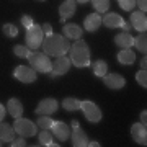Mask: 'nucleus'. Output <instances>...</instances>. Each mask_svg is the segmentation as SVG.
Segmentation results:
<instances>
[{
	"mask_svg": "<svg viewBox=\"0 0 147 147\" xmlns=\"http://www.w3.org/2000/svg\"><path fill=\"white\" fill-rule=\"evenodd\" d=\"M42 53H46L47 56H54V57H59V56H65L70 49V42L64 34H47L44 39H42Z\"/></svg>",
	"mask_w": 147,
	"mask_h": 147,
	"instance_id": "nucleus-1",
	"label": "nucleus"
},
{
	"mask_svg": "<svg viewBox=\"0 0 147 147\" xmlns=\"http://www.w3.org/2000/svg\"><path fill=\"white\" fill-rule=\"evenodd\" d=\"M70 62L77 67H88L90 65V47L82 39H77L70 46Z\"/></svg>",
	"mask_w": 147,
	"mask_h": 147,
	"instance_id": "nucleus-2",
	"label": "nucleus"
},
{
	"mask_svg": "<svg viewBox=\"0 0 147 147\" xmlns=\"http://www.w3.org/2000/svg\"><path fill=\"white\" fill-rule=\"evenodd\" d=\"M28 62L36 72L39 74H49L53 69V62L46 53H39V51H31L28 56Z\"/></svg>",
	"mask_w": 147,
	"mask_h": 147,
	"instance_id": "nucleus-3",
	"label": "nucleus"
},
{
	"mask_svg": "<svg viewBox=\"0 0 147 147\" xmlns=\"http://www.w3.org/2000/svg\"><path fill=\"white\" fill-rule=\"evenodd\" d=\"M44 39V31L39 25H33V26L26 28V34H25V41L30 49H38L42 44Z\"/></svg>",
	"mask_w": 147,
	"mask_h": 147,
	"instance_id": "nucleus-4",
	"label": "nucleus"
},
{
	"mask_svg": "<svg viewBox=\"0 0 147 147\" xmlns=\"http://www.w3.org/2000/svg\"><path fill=\"white\" fill-rule=\"evenodd\" d=\"M13 129L18 136L25 137V139L36 136V124L30 119H25V118H16L13 123Z\"/></svg>",
	"mask_w": 147,
	"mask_h": 147,
	"instance_id": "nucleus-5",
	"label": "nucleus"
},
{
	"mask_svg": "<svg viewBox=\"0 0 147 147\" xmlns=\"http://www.w3.org/2000/svg\"><path fill=\"white\" fill-rule=\"evenodd\" d=\"M80 110L84 111L85 118H87L90 123L95 124V123H100L101 121V110L95 105L93 101H90V100L80 101Z\"/></svg>",
	"mask_w": 147,
	"mask_h": 147,
	"instance_id": "nucleus-6",
	"label": "nucleus"
},
{
	"mask_svg": "<svg viewBox=\"0 0 147 147\" xmlns=\"http://www.w3.org/2000/svg\"><path fill=\"white\" fill-rule=\"evenodd\" d=\"M70 65H72V62H70V59H69L67 56H59V57H56V61L53 62V69H51V72H49V77H51V79H57L59 75L67 74Z\"/></svg>",
	"mask_w": 147,
	"mask_h": 147,
	"instance_id": "nucleus-7",
	"label": "nucleus"
},
{
	"mask_svg": "<svg viewBox=\"0 0 147 147\" xmlns=\"http://www.w3.org/2000/svg\"><path fill=\"white\" fill-rule=\"evenodd\" d=\"M13 77L18 79L21 84H33L36 82V70L28 65H18L13 70Z\"/></svg>",
	"mask_w": 147,
	"mask_h": 147,
	"instance_id": "nucleus-8",
	"label": "nucleus"
},
{
	"mask_svg": "<svg viewBox=\"0 0 147 147\" xmlns=\"http://www.w3.org/2000/svg\"><path fill=\"white\" fill-rule=\"evenodd\" d=\"M59 110V103L56 98H42L39 105L36 106L34 113L36 115H53Z\"/></svg>",
	"mask_w": 147,
	"mask_h": 147,
	"instance_id": "nucleus-9",
	"label": "nucleus"
},
{
	"mask_svg": "<svg viewBox=\"0 0 147 147\" xmlns=\"http://www.w3.org/2000/svg\"><path fill=\"white\" fill-rule=\"evenodd\" d=\"M103 84L111 90H119L126 85V79L121 74H106L103 75Z\"/></svg>",
	"mask_w": 147,
	"mask_h": 147,
	"instance_id": "nucleus-10",
	"label": "nucleus"
},
{
	"mask_svg": "<svg viewBox=\"0 0 147 147\" xmlns=\"http://www.w3.org/2000/svg\"><path fill=\"white\" fill-rule=\"evenodd\" d=\"M131 137L139 146H147V129L142 123H134L131 126Z\"/></svg>",
	"mask_w": 147,
	"mask_h": 147,
	"instance_id": "nucleus-11",
	"label": "nucleus"
},
{
	"mask_svg": "<svg viewBox=\"0 0 147 147\" xmlns=\"http://www.w3.org/2000/svg\"><path fill=\"white\" fill-rule=\"evenodd\" d=\"M75 8H77V2L75 0H64L59 5V15H61V23L62 25H65V20L75 13Z\"/></svg>",
	"mask_w": 147,
	"mask_h": 147,
	"instance_id": "nucleus-12",
	"label": "nucleus"
},
{
	"mask_svg": "<svg viewBox=\"0 0 147 147\" xmlns=\"http://www.w3.org/2000/svg\"><path fill=\"white\" fill-rule=\"evenodd\" d=\"M51 129H53V136L56 139H59V141H67L70 137V127H69V124H65L62 121H54Z\"/></svg>",
	"mask_w": 147,
	"mask_h": 147,
	"instance_id": "nucleus-13",
	"label": "nucleus"
},
{
	"mask_svg": "<svg viewBox=\"0 0 147 147\" xmlns=\"http://www.w3.org/2000/svg\"><path fill=\"white\" fill-rule=\"evenodd\" d=\"M131 25H132V28H136L139 33H146V30H147L146 13H144V11H141V10L131 13Z\"/></svg>",
	"mask_w": 147,
	"mask_h": 147,
	"instance_id": "nucleus-14",
	"label": "nucleus"
},
{
	"mask_svg": "<svg viewBox=\"0 0 147 147\" xmlns=\"http://www.w3.org/2000/svg\"><path fill=\"white\" fill-rule=\"evenodd\" d=\"M70 139H72V146L75 147H85L88 146V136L82 131V127H74V131L70 132Z\"/></svg>",
	"mask_w": 147,
	"mask_h": 147,
	"instance_id": "nucleus-15",
	"label": "nucleus"
},
{
	"mask_svg": "<svg viewBox=\"0 0 147 147\" xmlns=\"http://www.w3.org/2000/svg\"><path fill=\"white\" fill-rule=\"evenodd\" d=\"M62 34L67 39H80L82 34H84V30L75 23H67V25L62 26Z\"/></svg>",
	"mask_w": 147,
	"mask_h": 147,
	"instance_id": "nucleus-16",
	"label": "nucleus"
},
{
	"mask_svg": "<svg viewBox=\"0 0 147 147\" xmlns=\"http://www.w3.org/2000/svg\"><path fill=\"white\" fill-rule=\"evenodd\" d=\"M84 26H85V31L95 33L98 28L101 26V16L98 15V13H90L88 16H85Z\"/></svg>",
	"mask_w": 147,
	"mask_h": 147,
	"instance_id": "nucleus-17",
	"label": "nucleus"
},
{
	"mask_svg": "<svg viewBox=\"0 0 147 147\" xmlns=\"http://www.w3.org/2000/svg\"><path fill=\"white\" fill-rule=\"evenodd\" d=\"M7 113H10L13 118H21L23 115V105H21V101L18 98H10L8 103H7Z\"/></svg>",
	"mask_w": 147,
	"mask_h": 147,
	"instance_id": "nucleus-18",
	"label": "nucleus"
},
{
	"mask_svg": "<svg viewBox=\"0 0 147 147\" xmlns=\"http://www.w3.org/2000/svg\"><path fill=\"white\" fill-rule=\"evenodd\" d=\"M115 42H116V46H119L121 49H129L132 46V42H134V38L131 36V33L123 31L115 36Z\"/></svg>",
	"mask_w": 147,
	"mask_h": 147,
	"instance_id": "nucleus-19",
	"label": "nucleus"
},
{
	"mask_svg": "<svg viewBox=\"0 0 147 147\" xmlns=\"http://www.w3.org/2000/svg\"><path fill=\"white\" fill-rule=\"evenodd\" d=\"M101 23H105V26H108V28H121V25L124 23V20L118 13H106L101 18Z\"/></svg>",
	"mask_w": 147,
	"mask_h": 147,
	"instance_id": "nucleus-20",
	"label": "nucleus"
},
{
	"mask_svg": "<svg viewBox=\"0 0 147 147\" xmlns=\"http://www.w3.org/2000/svg\"><path fill=\"white\" fill-rule=\"evenodd\" d=\"M15 129H13V126L11 124H8V123H3V121H0V139L5 142H11L13 139H15Z\"/></svg>",
	"mask_w": 147,
	"mask_h": 147,
	"instance_id": "nucleus-21",
	"label": "nucleus"
},
{
	"mask_svg": "<svg viewBox=\"0 0 147 147\" xmlns=\"http://www.w3.org/2000/svg\"><path fill=\"white\" fill-rule=\"evenodd\" d=\"M118 62L123 64V65H131V64H134V61H136V53H132L131 49H123V51H119L118 53Z\"/></svg>",
	"mask_w": 147,
	"mask_h": 147,
	"instance_id": "nucleus-22",
	"label": "nucleus"
},
{
	"mask_svg": "<svg viewBox=\"0 0 147 147\" xmlns=\"http://www.w3.org/2000/svg\"><path fill=\"white\" fill-rule=\"evenodd\" d=\"M90 65H92L93 74L96 75V77H103V75H106V74H108V64H106L105 61H101V59L95 61V62L90 64Z\"/></svg>",
	"mask_w": 147,
	"mask_h": 147,
	"instance_id": "nucleus-23",
	"label": "nucleus"
},
{
	"mask_svg": "<svg viewBox=\"0 0 147 147\" xmlns=\"http://www.w3.org/2000/svg\"><path fill=\"white\" fill-rule=\"evenodd\" d=\"M38 139H39V144H42V146H47V147H51V146H59L57 142L53 139V134L47 131V129H42L41 132H39V136H38Z\"/></svg>",
	"mask_w": 147,
	"mask_h": 147,
	"instance_id": "nucleus-24",
	"label": "nucleus"
},
{
	"mask_svg": "<svg viewBox=\"0 0 147 147\" xmlns=\"http://www.w3.org/2000/svg\"><path fill=\"white\" fill-rule=\"evenodd\" d=\"M132 46H136V49L139 51V53L146 54L147 53V36H146V33H141L137 38H134Z\"/></svg>",
	"mask_w": 147,
	"mask_h": 147,
	"instance_id": "nucleus-25",
	"label": "nucleus"
},
{
	"mask_svg": "<svg viewBox=\"0 0 147 147\" xmlns=\"http://www.w3.org/2000/svg\"><path fill=\"white\" fill-rule=\"evenodd\" d=\"M62 108L65 111H77L80 110V101L77 98H74V96H67L62 101Z\"/></svg>",
	"mask_w": 147,
	"mask_h": 147,
	"instance_id": "nucleus-26",
	"label": "nucleus"
},
{
	"mask_svg": "<svg viewBox=\"0 0 147 147\" xmlns=\"http://www.w3.org/2000/svg\"><path fill=\"white\" fill-rule=\"evenodd\" d=\"M92 5L96 13H105L110 10V0H92Z\"/></svg>",
	"mask_w": 147,
	"mask_h": 147,
	"instance_id": "nucleus-27",
	"label": "nucleus"
},
{
	"mask_svg": "<svg viewBox=\"0 0 147 147\" xmlns=\"http://www.w3.org/2000/svg\"><path fill=\"white\" fill-rule=\"evenodd\" d=\"M13 53H15V56H18V57H21V59H25V57L28 59L31 49H30L26 44H16V46L13 47Z\"/></svg>",
	"mask_w": 147,
	"mask_h": 147,
	"instance_id": "nucleus-28",
	"label": "nucleus"
},
{
	"mask_svg": "<svg viewBox=\"0 0 147 147\" xmlns=\"http://www.w3.org/2000/svg\"><path fill=\"white\" fill-rule=\"evenodd\" d=\"M2 33H3L7 38H15V36H18V28H16L13 23H5V25L2 26Z\"/></svg>",
	"mask_w": 147,
	"mask_h": 147,
	"instance_id": "nucleus-29",
	"label": "nucleus"
},
{
	"mask_svg": "<svg viewBox=\"0 0 147 147\" xmlns=\"http://www.w3.org/2000/svg\"><path fill=\"white\" fill-rule=\"evenodd\" d=\"M54 124L53 118H49V115H41L38 118V126L41 127V129H51Z\"/></svg>",
	"mask_w": 147,
	"mask_h": 147,
	"instance_id": "nucleus-30",
	"label": "nucleus"
},
{
	"mask_svg": "<svg viewBox=\"0 0 147 147\" xmlns=\"http://www.w3.org/2000/svg\"><path fill=\"white\" fill-rule=\"evenodd\" d=\"M136 80H137V84L141 85V87L146 88L147 87V72H146V69H141V70L136 74Z\"/></svg>",
	"mask_w": 147,
	"mask_h": 147,
	"instance_id": "nucleus-31",
	"label": "nucleus"
},
{
	"mask_svg": "<svg viewBox=\"0 0 147 147\" xmlns=\"http://www.w3.org/2000/svg\"><path fill=\"white\" fill-rule=\"evenodd\" d=\"M118 3H119V7L123 10L131 11L132 8L136 7V0H118Z\"/></svg>",
	"mask_w": 147,
	"mask_h": 147,
	"instance_id": "nucleus-32",
	"label": "nucleus"
},
{
	"mask_svg": "<svg viewBox=\"0 0 147 147\" xmlns=\"http://www.w3.org/2000/svg\"><path fill=\"white\" fill-rule=\"evenodd\" d=\"M10 146L11 147H23V146H26V141H25V137H18V139H13V141L10 142Z\"/></svg>",
	"mask_w": 147,
	"mask_h": 147,
	"instance_id": "nucleus-33",
	"label": "nucleus"
},
{
	"mask_svg": "<svg viewBox=\"0 0 147 147\" xmlns=\"http://www.w3.org/2000/svg\"><path fill=\"white\" fill-rule=\"evenodd\" d=\"M21 25H23V26H25V30H26V28L33 26L34 23H33V18H31V16L25 15V16H21Z\"/></svg>",
	"mask_w": 147,
	"mask_h": 147,
	"instance_id": "nucleus-34",
	"label": "nucleus"
},
{
	"mask_svg": "<svg viewBox=\"0 0 147 147\" xmlns=\"http://www.w3.org/2000/svg\"><path fill=\"white\" fill-rule=\"evenodd\" d=\"M136 5L139 7V10H141V11L146 13V10H147V0H136Z\"/></svg>",
	"mask_w": 147,
	"mask_h": 147,
	"instance_id": "nucleus-35",
	"label": "nucleus"
},
{
	"mask_svg": "<svg viewBox=\"0 0 147 147\" xmlns=\"http://www.w3.org/2000/svg\"><path fill=\"white\" fill-rule=\"evenodd\" d=\"M42 31L46 33V34H53V26H51L49 23H44V25H42Z\"/></svg>",
	"mask_w": 147,
	"mask_h": 147,
	"instance_id": "nucleus-36",
	"label": "nucleus"
},
{
	"mask_svg": "<svg viewBox=\"0 0 147 147\" xmlns=\"http://www.w3.org/2000/svg\"><path fill=\"white\" fill-rule=\"evenodd\" d=\"M5 115H7V108L2 103H0V121H3V118H5Z\"/></svg>",
	"mask_w": 147,
	"mask_h": 147,
	"instance_id": "nucleus-37",
	"label": "nucleus"
},
{
	"mask_svg": "<svg viewBox=\"0 0 147 147\" xmlns=\"http://www.w3.org/2000/svg\"><path fill=\"white\" fill-rule=\"evenodd\" d=\"M141 123L144 124V126H146V123H147V111H146V110L141 113Z\"/></svg>",
	"mask_w": 147,
	"mask_h": 147,
	"instance_id": "nucleus-38",
	"label": "nucleus"
},
{
	"mask_svg": "<svg viewBox=\"0 0 147 147\" xmlns=\"http://www.w3.org/2000/svg\"><path fill=\"white\" fill-rule=\"evenodd\" d=\"M147 67V57H146V54H144V57L141 59V69H146Z\"/></svg>",
	"mask_w": 147,
	"mask_h": 147,
	"instance_id": "nucleus-39",
	"label": "nucleus"
},
{
	"mask_svg": "<svg viewBox=\"0 0 147 147\" xmlns=\"http://www.w3.org/2000/svg\"><path fill=\"white\" fill-rule=\"evenodd\" d=\"M121 28H123L124 31H129V30H131V26H129V23H126V21H124V23L121 25Z\"/></svg>",
	"mask_w": 147,
	"mask_h": 147,
	"instance_id": "nucleus-40",
	"label": "nucleus"
},
{
	"mask_svg": "<svg viewBox=\"0 0 147 147\" xmlns=\"http://www.w3.org/2000/svg\"><path fill=\"white\" fill-rule=\"evenodd\" d=\"M88 146H90V147H98V146H100V142H96V141H92V142H90V141H88Z\"/></svg>",
	"mask_w": 147,
	"mask_h": 147,
	"instance_id": "nucleus-41",
	"label": "nucleus"
},
{
	"mask_svg": "<svg viewBox=\"0 0 147 147\" xmlns=\"http://www.w3.org/2000/svg\"><path fill=\"white\" fill-rule=\"evenodd\" d=\"M80 126V124H79V121H77V119H74L72 121V127H79Z\"/></svg>",
	"mask_w": 147,
	"mask_h": 147,
	"instance_id": "nucleus-42",
	"label": "nucleus"
},
{
	"mask_svg": "<svg viewBox=\"0 0 147 147\" xmlns=\"http://www.w3.org/2000/svg\"><path fill=\"white\" fill-rule=\"evenodd\" d=\"M75 2H77V3H82V5H84V3H87V2H90V0H75Z\"/></svg>",
	"mask_w": 147,
	"mask_h": 147,
	"instance_id": "nucleus-43",
	"label": "nucleus"
},
{
	"mask_svg": "<svg viewBox=\"0 0 147 147\" xmlns=\"http://www.w3.org/2000/svg\"><path fill=\"white\" fill-rule=\"evenodd\" d=\"M0 146H2V139H0Z\"/></svg>",
	"mask_w": 147,
	"mask_h": 147,
	"instance_id": "nucleus-44",
	"label": "nucleus"
},
{
	"mask_svg": "<svg viewBox=\"0 0 147 147\" xmlns=\"http://www.w3.org/2000/svg\"><path fill=\"white\" fill-rule=\"evenodd\" d=\"M39 2H44V0H39Z\"/></svg>",
	"mask_w": 147,
	"mask_h": 147,
	"instance_id": "nucleus-45",
	"label": "nucleus"
}]
</instances>
